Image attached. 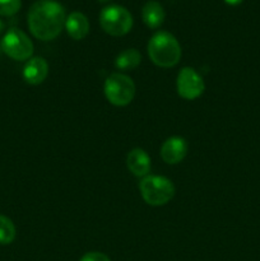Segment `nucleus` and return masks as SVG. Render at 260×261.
Listing matches in <instances>:
<instances>
[{"label": "nucleus", "mask_w": 260, "mask_h": 261, "mask_svg": "<svg viewBox=\"0 0 260 261\" xmlns=\"http://www.w3.org/2000/svg\"><path fill=\"white\" fill-rule=\"evenodd\" d=\"M65 9L53 0L36 2L28 12L27 22L31 33L41 41H51L58 37L65 27Z\"/></svg>", "instance_id": "nucleus-1"}, {"label": "nucleus", "mask_w": 260, "mask_h": 261, "mask_svg": "<svg viewBox=\"0 0 260 261\" xmlns=\"http://www.w3.org/2000/svg\"><path fill=\"white\" fill-rule=\"evenodd\" d=\"M148 55L160 68H172L181 59V46L175 36L161 31L154 33L148 42Z\"/></svg>", "instance_id": "nucleus-2"}, {"label": "nucleus", "mask_w": 260, "mask_h": 261, "mask_svg": "<svg viewBox=\"0 0 260 261\" xmlns=\"http://www.w3.org/2000/svg\"><path fill=\"white\" fill-rule=\"evenodd\" d=\"M139 190L143 200L152 206L165 205L175 195L172 181L165 176H145L140 181Z\"/></svg>", "instance_id": "nucleus-3"}, {"label": "nucleus", "mask_w": 260, "mask_h": 261, "mask_svg": "<svg viewBox=\"0 0 260 261\" xmlns=\"http://www.w3.org/2000/svg\"><path fill=\"white\" fill-rule=\"evenodd\" d=\"M99 24L107 35L121 37L132 30L133 17L126 8L120 5H109L101 10Z\"/></svg>", "instance_id": "nucleus-4"}, {"label": "nucleus", "mask_w": 260, "mask_h": 261, "mask_svg": "<svg viewBox=\"0 0 260 261\" xmlns=\"http://www.w3.org/2000/svg\"><path fill=\"white\" fill-rule=\"evenodd\" d=\"M105 96L107 101L117 107L127 106L134 99L135 84L130 76L114 73L105 82Z\"/></svg>", "instance_id": "nucleus-5"}, {"label": "nucleus", "mask_w": 260, "mask_h": 261, "mask_svg": "<svg viewBox=\"0 0 260 261\" xmlns=\"http://www.w3.org/2000/svg\"><path fill=\"white\" fill-rule=\"evenodd\" d=\"M2 48L10 59L24 61L32 58L33 43L23 31L10 28L2 40Z\"/></svg>", "instance_id": "nucleus-6"}, {"label": "nucleus", "mask_w": 260, "mask_h": 261, "mask_svg": "<svg viewBox=\"0 0 260 261\" xmlns=\"http://www.w3.org/2000/svg\"><path fill=\"white\" fill-rule=\"evenodd\" d=\"M177 93L181 98L193 101L203 94L205 84L199 73L193 68H183L177 75Z\"/></svg>", "instance_id": "nucleus-7"}, {"label": "nucleus", "mask_w": 260, "mask_h": 261, "mask_svg": "<svg viewBox=\"0 0 260 261\" xmlns=\"http://www.w3.org/2000/svg\"><path fill=\"white\" fill-rule=\"evenodd\" d=\"M188 154V143L181 137H171L161 147V158L167 165H177Z\"/></svg>", "instance_id": "nucleus-8"}, {"label": "nucleus", "mask_w": 260, "mask_h": 261, "mask_svg": "<svg viewBox=\"0 0 260 261\" xmlns=\"http://www.w3.org/2000/svg\"><path fill=\"white\" fill-rule=\"evenodd\" d=\"M48 75V64L41 56L31 58L25 63L24 69H23V78L28 84L32 86H38L42 83Z\"/></svg>", "instance_id": "nucleus-9"}, {"label": "nucleus", "mask_w": 260, "mask_h": 261, "mask_svg": "<svg viewBox=\"0 0 260 261\" xmlns=\"http://www.w3.org/2000/svg\"><path fill=\"white\" fill-rule=\"evenodd\" d=\"M127 170L137 177H145L150 171V158L140 148L132 149L126 155Z\"/></svg>", "instance_id": "nucleus-10"}, {"label": "nucleus", "mask_w": 260, "mask_h": 261, "mask_svg": "<svg viewBox=\"0 0 260 261\" xmlns=\"http://www.w3.org/2000/svg\"><path fill=\"white\" fill-rule=\"evenodd\" d=\"M65 30L73 40H83L89 32L88 18L81 12L70 13L65 19Z\"/></svg>", "instance_id": "nucleus-11"}, {"label": "nucleus", "mask_w": 260, "mask_h": 261, "mask_svg": "<svg viewBox=\"0 0 260 261\" xmlns=\"http://www.w3.org/2000/svg\"><path fill=\"white\" fill-rule=\"evenodd\" d=\"M166 17L165 9L162 5L155 0H149L144 4L142 9V18L144 24L150 30L161 27Z\"/></svg>", "instance_id": "nucleus-12"}, {"label": "nucleus", "mask_w": 260, "mask_h": 261, "mask_svg": "<svg viewBox=\"0 0 260 261\" xmlns=\"http://www.w3.org/2000/svg\"><path fill=\"white\" fill-rule=\"evenodd\" d=\"M142 61V55L137 48H127L116 56L115 66L120 70H132L138 68Z\"/></svg>", "instance_id": "nucleus-13"}, {"label": "nucleus", "mask_w": 260, "mask_h": 261, "mask_svg": "<svg viewBox=\"0 0 260 261\" xmlns=\"http://www.w3.org/2000/svg\"><path fill=\"white\" fill-rule=\"evenodd\" d=\"M15 239V226L12 219L0 216V245H9Z\"/></svg>", "instance_id": "nucleus-14"}, {"label": "nucleus", "mask_w": 260, "mask_h": 261, "mask_svg": "<svg viewBox=\"0 0 260 261\" xmlns=\"http://www.w3.org/2000/svg\"><path fill=\"white\" fill-rule=\"evenodd\" d=\"M20 0H0V15L12 17L20 9Z\"/></svg>", "instance_id": "nucleus-15"}, {"label": "nucleus", "mask_w": 260, "mask_h": 261, "mask_svg": "<svg viewBox=\"0 0 260 261\" xmlns=\"http://www.w3.org/2000/svg\"><path fill=\"white\" fill-rule=\"evenodd\" d=\"M79 261H111L110 257L106 254H102V252H87L86 255L82 256V259Z\"/></svg>", "instance_id": "nucleus-16"}, {"label": "nucleus", "mask_w": 260, "mask_h": 261, "mask_svg": "<svg viewBox=\"0 0 260 261\" xmlns=\"http://www.w3.org/2000/svg\"><path fill=\"white\" fill-rule=\"evenodd\" d=\"M223 2L228 5H239V4H241L244 0H223Z\"/></svg>", "instance_id": "nucleus-17"}, {"label": "nucleus", "mask_w": 260, "mask_h": 261, "mask_svg": "<svg viewBox=\"0 0 260 261\" xmlns=\"http://www.w3.org/2000/svg\"><path fill=\"white\" fill-rule=\"evenodd\" d=\"M3 30H4V23H3L2 20H0V33L3 32Z\"/></svg>", "instance_id": "nucleus-18"}, {"label": "nucleus", "mask_w": 260, "mask_h": 261, "mask_svg": "<svg viewBox=\"0 0 260 261\" xmlns=\"http://www.w3.org/2000/svg\"><path fill=\"white\" fill-rule=\"evenodd\" d=\"M99 3H107V2H110V0H98Z\"/></svg>", "instance_id": "nucleus-19"}]
</instances>
